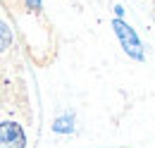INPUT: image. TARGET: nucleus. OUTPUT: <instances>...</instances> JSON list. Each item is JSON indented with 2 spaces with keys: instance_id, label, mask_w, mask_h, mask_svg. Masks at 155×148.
<instances>
[{
  "instance_id": "nucleus-2",
  "label": "nucleus",
  "mask_w": 155,
  "mask_h": 148,
  "mask_svg": "<svg viewBox=\"0 0 155 148\" xmlns=\"http://www.w3.org/2000/svg\"><path fill=\"white\" fill-rule=\"evenodd\" d=\"M0 148H26V136L21 124L10 119L0 124Z\"/></svg>"
},
{
  "instance_id": "nucleus-3",
  "label": "nucleus",
  "mask_w": 155,
  "mask_h": 148,
  "mask_svg": "<svg viewBox=\"0 0 155 148\" xmlns=\"http://www.w3.org/2000/svg\"><path fill=\"white\" fill-rule=\"evenodd\" d=\"M53 131L55 134H72L74 131V115H62L55 119V124H53Z\"/></svg>"
},
{
  "instance_id": "nucleus-4",
  "label": "nucleus",
  "mask_w": 155,
  "mask_h": 148,
  "mask_svg": "<svg viewBox=\"0 0 155 148\" xmlns=\"http://www.w3.org/2000/svg\"><path fill=\"white\" fill-rule=\"evenodd\" d=\"M0 31H2V50H7L10 48V26H7V22L0 24Z\"/></svg>"
},
{
  "instance_id": "nucleus-5",
  "label": "nucleus",
  "mask_w": 155,
  "mask_h": 148,
  "mask_svg": "<svg viewBox=\"0 0 155 148\" xmlns=\"http://www.w3.org/2000/svg\"><path fill=\"white\" fill-rule=\"evenodd\" d=\"M26 5H29L31 10H36V12L41 10V0H26Z\"/></svg>"
},
{
  "instance_id": "nucleus-1",
  "label": "nucleus",
  "mask_w": 155,
  "mask_h": 148,
  "mask_svg": "<svg viewBox=\"0 0 155 148\" xmlns=\"http://www.w3.org/2000/svg\"><path fill=\"white\" fill-rule=\"evenodd\" d=\"M112 29H115V34H117V38H119V43H122V48H124V53L131 57V60H136V62H143V60H146V53H143V45H141V41H138L134 29L122 17H117L115 22H112Z\"/></svg>"
}]
</instances>
